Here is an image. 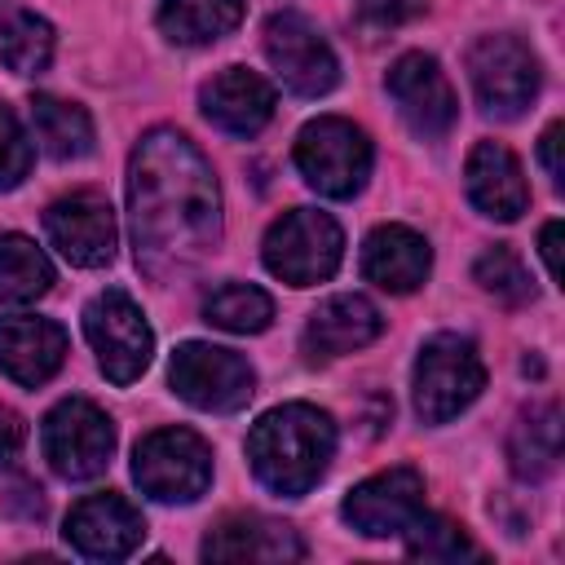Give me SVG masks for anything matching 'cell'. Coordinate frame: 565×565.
I'll return each mask as SVG.
<instances>
[{
	"label": "cell",
	"mask_w": 565,
	"mask_h": 565,
	"mask_svg": "<svg viewBox=\"0 0 565 565\" xmlns=\"http://www.w3.org/2000/svg\"><path fill=\"white\" fill-rule=\"evenodd\" d=\"M49 287H53L49 256L22 234H0V300L4 305H31Z\"/></svg>",
	"instance_id": "obj_26"
},
{
	"label": "cell",
	"mask_w": 565,
	"mask_h": 565,
	"mask_svg": "<svg viewBox=\"0 0 565 565\" xmlns=\"http://www.w3.org/2000/svg\"><path fill=\"white\" fill-rule=\"evenodd\" d=\"M44 234L79 269H97L115 256V212L93 190H79V194H66V199L49 203Z\"/></svg>",
	"instance_id": "obj_14"
},
{
	"label": "cell",
	"mask_w": 565,
	"mask_h": 565,
	"mask_svg": "<svg viewBox=\"0 0 565 565\" xmlns=\"http://www.w3.org/2000/svg\"><path fill=\"white\" fill-rule=\"evenodd\" d=\"M40 441H44V459L57 477L93 481L106 472V463L115 455V424L88 397H66L44 415Z\"/></svg>",
	"instance_id": "obj_7"
},
{
	"label": "cell",
	"mask_w": 565,
	"mask_h": 565,
	"mask_svg": "<svg viewBox=\"0 0 565 565\" xmlns=\"http://www.w3.org/2000/svg\"><path fill=\"white\" fill-rule=\"evenodd\" d=\"M128 216L141 274L181 282L221 243V190L177 128H150L128 159Z\"/></svg>",
	"instance_id": "obj_1"
},
{
	"label": "cell",
	"mask_w": 565,
	"mask_h": 565,
	"mask_svg": "<svg viewBox=\"0 0 565 565\" xmlns=\"http://www.w3.org/2000/svg\"><path fill=\"white\" fill-rule=\"evenodd\" d=\"M419 4L415 0H358V13L371 22V26H397L402 18H411Z\"/></svg>",
	"instance_id": "obj_31"
},
{
	"label": "cell",
	"mask_w": 565,
	"mask_h": 565,
	"mask_svg": "<svg viewBox=\"0 0 565 565\" xmlns=\"http://www.w3.org/2000/svg\"><path fill=\"white\" fill-rule=\"evenodd\" d=\"M203 318L234 335H256L274 322V300L252 282H225L203 300Z\"/></svg>",
	"instance_id": "obj_27"
},
{
	"label": "cell",
	"mask_w": 565,
	"mask_h": 565,
	"mask_svg": "<svg viewBox=\"0 0 565 565\" xmlns=\"http://www.w3.org/2000/svg\"><path fill=\"white\" fill-rule=\"evenodd\" d=\"M419 512H424V477L415 468L375 472L362 486H353L340 503V516L366 539L402 534Z\"/></svg>",
	"instance_id": "obj_13"
},
{
	"label": "cell",
	"mask_w": 565,
	"mask_h": 565,
	"mask_svg": "<svg viewBox=\"0 0 565 565\" xmlns=\"http://www.w3.org/2000/svg\"><path fill=\"white\" fill-rule=\"evenodd\" d=\"M132 481L154 503H194L212 486V446L194 428H154L132 450Z\"/></svg>",
	"instance_id": "obj_5"
},
{
	"label": "cell",
	"mask_w": 565,
	"mask_h": 565,
	"mask_svg": "<svg viewBox=\"0 0 565 565\" xmlns=\"http://www.w3.org/2000/svg\"><path fill=\"white\" fill-rule=\"evenodd\" d=\"M402 534H406V552H411V556H419V561H459V556H481V552H477V543L468 539V530H463V525H455V521H446V516H428V512H419Z\"/></svg>",
	"instance_id": "obj_28"
},
{
	"label": "cell",
	"mask_w": 565,
	"mask_h": 565,
	"mask_svg": "<svg viewBox=\"0 0 565 565\" xmlns=\"http://www.w3.org/2000/svg\"><path fill=\"white\" fill-rule=\"evenodd\" d=\"M199 106L221 132L252 137L274 119V88H269V79H260L247 66H225L221 75H212L203 84Z\"/></svg>",
	"instance_id": "obj_18"
},
{
	"label": "cell",
	"mask_w": 565,
	"mask_h": 565,
	"mask_svg": "<svg viewBox=\"0 0 565 565\" xmlns=\"http://www.w3.org/2000/svg\"><path fill=\"white\" fill-rule=\"evenodd\" d=\"M397 115L406 119V128L424 141H437L455 128V115H459V102H455V88L446 79V71L437 66V57L428 53H402L393 66H388V79H384Z\"/></svg>",
	"instance_id": "obj_12"
},
{
	"label": "cell",
	"mask_w": 565,
	"mask_h": 565,
	"mask_svg": "<svg viewBox=\"0 0 565 565\" xmlns=\"http://www.w3.org/2000/svg\"><path fill=\"white\" fill-rule=\"evenodd\" d=\"M265 57L278 71V79L296 93V97H322L335 88L340 79V62L335 49L327 44V35L296 9H278L265 22Z\"/></svg>",
	"instance_id": "obj_11"
},
{
	"label": "cell",
	"mask_w": 565,
	"mask_h": 565,
	"mask_svg": "<svg viewBox=\"0 0 565 565\" xmlns=\"http://www.w3.org/2000/svg\"><path fill=\"white\" fill-rule=\"evenodd\" d=\"M340 256H344V234L335 216L318 207H291L265 234V269L287 287L327 282L340 269Z\"/></svg>",
	"instance_id": "obj_4"
},
{
	"label": "cell",
	"mask_w": 565,
	"mask_h": 565,
	"mask_svg": "<svg viewBox=\"0 0 565 565\" xmlns=\"http://www.w3.org/2000/svg\"><path fill=\"white\" fill-rule=\"evenodd\" d=\"M31 124L53 159H79L93 150V119L84 106L62 102V97H31Z\"/></svg>",
	"instance_id": "obj_25"
},
{
	"label": "cell",
	"mask_w": 565,
	"mask_h": 565,
	"mask_svg": "<svg viewBox=\"0 0 565 565\" xmlns=\"http://www.w3.org/2000/svg\"><path fill=\"white\" fill-rule=\"evenodd\" d=\"M66 362V331L35 313H9L0 318V371L13 384H44Z\"/></svg>",
	"instance_id": "obj_16"
},
{
	"label": "cell",
	"mask_w": 565,
	"mask_h": 565,
	"mask_svg": "<svg viewBox=\"0 0 565 565\" xmlns=\"http://www.w3.org/2000/svg\"><path fill=\"white\" fill-rule=\"evenodd\" d=\"M415 411L424 424H446L459 411H468L477 402V393L486 388V362L477 353V344L468 335L441 331L433 340H424L419 358H415Z\"/></svg>",
	"instance_id": "obj_3"
},
{
	"label": "cell",
	"mask_w": 565,
	"mask_h": 565,
	"mask_svg": "<svg viewBox=\"0 0 565 565\" xmlns=\"http://www.w3.org/2000/svg\"><path fill=\"white\" fill-rule=\"evenodd\" d=\"M203 556L207 561H265V565H278V561H300L305 543L287 521H274V516H260V512H238V516H225L203 539Z\"/></svg>",
	"instance_id": "obj_19"
},
{
	"label": "cell",
	"mask_w": 565,
	"mask_h": 565,
	"mask_svg": "<svg viewBox=\"0 0 565 565\" xmlns=\"http://www.w3.org/2000/svg\"><path fill=\"white\" fill-rule=\"evenodd\" d=\"M384 331L380 309L366 296H331L305 322V353L309 358H340L366 349Z\"/></svg>",
	"instance_id": "obj_21"
},
{
	"label": "cell",
	"mask_w": 565,
	"mask_h": 565,
	"mask_svg": "<svg viewBox=\"0 0 565 565\" xmlns=\"http://www.w3.org/2000/svg\"><path fill=\"white\" fill-rule=\"evenodd\" d=\"M31 172V141L18 124V115L0 102V190H13Z\"/></svg>",
	"instance_id": "obj_30"
},
{
	"label": "cell",
	"mask_w": 565,
	"mask_h": 565,
	"mask_svg": "<svg viewBox=\"0 0 565 565\" xmlns=\"http://www.w3.org/2000/svg\"><path fill=\"white\" fill-rule=\"evenodd\" d=\"M53 57V26L31 9L0 0V66L13 75H40Z\"/></svg>",
	"instance_id": "obj_24"
},
{
	"label": "cell",
	"mask_w": 565,
	"mask_h": 565,
	"mask_svg": "<svg viewBox=\"0 0 565 565\" xmlns=\"http://www.w3.org/2000/svg\"><path fill=\"white\" fill-rule=\"evenodd\" d=\"M472 274H477V282H481L490 296H499L503 305H525V300L534 296V282H530L521 256H516L512 247H503V243L486 247V252L477 256Z\"/></svg>",
	"instance_id": "obj_29"
},
{
	"label": "cell",
	"mask_w": 565,
	"mask_h": 565,
	"mask_svg": "<svg viewBox=\"0 0 565 565\" xmlns=\"http://www.w3.org/2000/svg\"><path fill=\"white\" fill-rule=\"evenodd\" d=\"M22 446H26V424L9 406H0V468H9L22 455Z\"/></svg>",
	"instance_id": "obj_32"
},
{
	"label": "cell",
	"mask_w": 565,
	"mask_h": 565,
	"mask_svg": "<svg viewBox=\"0 0 565 565\" xmlns=\"http://www.w3.org/2000/svg\"><path fill=\"white\" fill-rule=\"evenodd\" d=\"M463 185H468L472 207L490 221H516L530 207L525 172L503 141H477L472 146V154L463 163Z\"/></svg>",
	"instance_id": "obj_17"
},
{
	"label": "cell",
	"mask_w": 565,
	"mask_h": 565,
	"mask_svg": "<svg viewBox=\"0 0 565 565\" xmlns=\"http://www.w3.org/2000/svg\"><path fill=\"white\" fill-rule=\"evenodd\" d=\"M168 380H172L177 397H185L190 406L212 411V415H234L256 393V371L247 366V358H238L234 349L199 344V340H190L172 353Z\"/></svg>",
	"instance_id": "obj_10"
},
{
	"label": "cell",
	"mask_w": 565,
	"mask_h": 565,
	"mask_svg": "<svg viewBox=\"0 0 565 565\" xmlns=\"http://www.w3.org/2000/svg\"><path fill=\"white\" fill-rule=\"evenodd\" d=\"M468 79L486 115L516 119L539 93V57L516 35H481L468 49Z\"/></svg>",
	"instance_id": "obj_9"
},
{
	"label": "cell",
	"mask_w": 565,
	"mask_h": 565,
	"mask_svg": "<svg viewBox=\"0 0 565 565\" xmlns=\"http://www.w3.org/2000/svg\"><path fill=\"white\" fill-rule=\"evenodd\" d=\"M428 269H433L428 238L415 234L411 225H380L362 243V274L380 291L406 296V291H415L428 278Z\"/></svg>",
	"instance_id": "obj_20"
},
{
	"label": "cell",
	"mask_w": 565,
	"mask_h": 565,
	"mask_svg": "<svg viewBox=\"0 0 565 565\" xmlns=\"http://www.w3.org/2000/svg\"><path fill=\"white\" fill-rule=\"evenodd\" d=\"M561 124H547V132H543V141H539V159H543V168H547V177H552V185H561V177H565V168H561Z\"/></svg>",
	"instance_id": "obj_33"
},
{
	"label": "cell",
	"mask_w": 565,
	"mask_h": 565,
	"mask_svg": "<svg viewBox=\"0 0 565 565\" xmlns=\"http://www.w3.org/2000/svg\"><path fill=\"white\" fill-rule=\"evenodd\" d=\"M238 22H243V0H163L159 4V31L185 49L216 44Z\"/></svg>",
	"instance_id": "obj_23"
},
{
	"label": "cell",
	"mask_w": 565,
	"mask_h": 565,
	"mask_svg": "<svg viewBox=\"0 0 565 565\" xmlns=\"http://www.w3.org/2000/svg\"><path fill=\"white\" fill-rule=\"evenodd\" d=\"M296 168L318 194L353 199L371 177V137L340 115H322L300 128Z\"/></svg>",
	"instance_id": "obj_6"
},
{
	"label": "cell",
	"mask_w": 565,
	"mask_h": 565,
	"mask_svg": "<svg viewBox=\"0 0 565 565\" xmlns=\"http://www.w3.org/2000/svg\"><path fill=\"white\" fill-rule=\"evenodd\" d=\"M84 335H88L110 384H132L150 366L154 335L146 327V313L137 309V300L119 287H106L84 305Z\"/></svg>",
	"instance_id": "obj_8"
},
{
	"label": "cell",
	"mask_w": 565,
	"mask_h": 565,
	"mask_svg": "<svg viewBox=\"0 0 565 565\" xmlns=\"http://www.w3.org/2000/svg\"><path fill=\"white\" fill-rule=\"evenodd\" d=\"M335 455V424L309 402H287L260 415L247 433V459L265 490L282 499L309 494Z\"/></svg>",
	"instance_id": "obj_2"
},
{
	"label": "cell",
	"mask_w": 565,
	"mask_h": 565,
	"mask_svg": "<svg viewBox=\"0 0 565 565\" xmlns=\"http://www.w3.org/2000/svg\"><path fill=\"white\" fill-rule=\"evenodd\" d=\"M561 243V221H547L543 234H539V252H543V265H547V278H561V260H556V247Z\"/></svg>",
	"instance_id": "obj_34"
},
{
	"label": "cell",
	"mask_w": 565,
	"mask_h": 565,
	"mask_svg": "<svg viewBox=\"0 0 565 565\" xmlns=\"http://www.w3.org/2000/svg\"><path fill=\"white\" fill-rule=\"evenodd\" d=\"M146 521L124 494H88L66 516V543L88 561H124L141 547Z\"/></svg>",
	"instance_id": "obj_15"
},
{
	"label": "cell",
	"mask_w": 565,
	"mask_h": 565,
	"mask_svg": "<svg viewBox=\"0 0 565 565\" xmlns=\"http://www.w3.org/2000/svg\"><path fill=\"white\" fill-rule=\"evenodd\" d=\"M508 459L521 481H543L561 463V406L539 402L521 411V419L508 433Z\"/></svg>",
	"instance_id": "obj_22"
}]
</instances>
